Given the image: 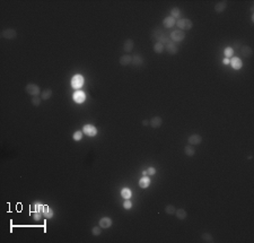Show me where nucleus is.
<instances>
[{
  "instance_id": "nucleus-1",
  "label": "nucleus",
  "mask_w": 254,
  "mask_h": 243,
  "mask_svg": "<svg viewBox=\"0 0 254 243\" xmlns=\"http://www.w3.org/2000/svg\"><path fill=\"white\" fill-rule=\"evenodd\" d=\"M176 26L180 29H182V31H189V29L193 27V23L188 18H180L176 22Z\"/></svg>"
},
{
  "instance_id": "nucleus-2",
  "label": "nucleus",
  "mask_w": 254,
  "mask_h": 243,
  "mask_svg": "<svg viewBox=\"0 0 254 243\" xmlns=\"http://www.w3.org/2000/svg\"><path fill=\"white\" fill-rule=\"evenodd\" d=\"M25 92L31 96H38L41 94V89L37 84H27L25 86Z\"/></svg>"
},
{
  "instance_id": "nucleus-3",
  "label": "nucleus",
  "mask_w": 254,
  "mask_h": 243,
  "mask_svg": "<svg viewBox=\"0 0 254 243\" xmlns=\"http://www.w3.org/2000/svg\"><path fill=\"white\" fill-rule=\"evenodd\" d=\"M84 83H85V79L81 75H75L71 79V87L75 89H80L83 87Z\"/></svg>"
},
{
  "instance_id": "nucleus-4",
  "label": "nucleus",
  "mask_w": 254,
  "mask_h": 243,
  "mask_svg": "<svg viewBox=\"0 0 254 243\" xmlns=\"http://www.w3.org/2000/svg\"><path fill=\"white\" fill-rule=\"evenodd\" d=\"M1 38L11 41V40H15L17 38V32L13 28H7V29H4L1 32Z\"/></svg>"
},
{
  "instance_id": "nucleus-5",
  "label": "nucleus",
  "mask_w": 254,
  "mask_h": 243,
  "mask_svg": "<svg viewBox=\"0 0 254 243\" xmlns=\"http://www.w3.org/2000/svg\"><path fill=\"white\" fill-rule=\"evenodd\" d=\"M185 38V33L181 29H175L171 33V40L174 42H182Z\"/></svg>"
},
{
  "instance_id": "nucleus-6",
  "label": "nucleus",
  "mask_w": 254,
  "mask_h": 243,
  "mask_svg": "<svg viewBox=\"0 0 254 243\" xmlns=\"http://www.w3.org/2000/svg\"><path fill=\"white\" fill-rule=\"evenodd\" d=\"M72 98H74V101L77 103V104H81V103H84L85 102V100H86V93H85L84 91H81V89H77V91L74 93Z\"/></svg>"
},
{
  "instance_id": "nucleus-7",
  "label": "nucleus",
  "mask_w": 254,
  "mask_h": 243,
  "mask_svg": "<svg viewBox=\"0 0 254 243\" xmlns=\"http://www.w3.org/2000/svg\"><path fill=\"white\" fill-rule=\"evenodd\" d=\"M83 132L88 137H95L97 135V129L93 125H85L83 127Z\"/></svg>"
},
{
  "instance_id": "nucleus-8",
  "label": "nucleus",
  "mask_w": 254,
  "mask_h": 243,
  "mask_svg": "<svg viewBox=\"0 0 254 243\" xmlns=\"http://www.w3.org/2000/svg\"><path fill=\"white\" fill-rule=\"evenodd\" d=\"M188 141H189L190 145H192V146L200 145L201 141H202V137L200 135H198V134H194V135H191L189 138H188Z\"/></svg>"
},
{
  "instance_id": "nucleus-9",
  "label": "nucleus",
  "mask_w": 254,
  "mask_h": 243,
  "mask_svg": "<svg viewBox=\"0 0 254 243\" xmlns=\"http://www.w3.org/2000/svg\"><path fill=\"white\" fill-rule=\"evenodd\" d=\"M131 63H132L134 67L139 68V67L143 66V63H145V59H143L142 56H140V54H136L134 57H132V61H131Z\"/></svg>"
},
{
  "instance_id": "nucleus-10",
  "label": "nucleus",
  "mask_w": 254,
  "mask_h": 243,
  "mask_svg": "<svg viewBox=\"0 0 254 243\" xmlns=\"http://www.w3.org/2000/svg\"><path fill=\"white\" fill-rule=\"evenodd\" d=\"M165 50H166L170 54H176V53L179 52V47L176 45V43L170 42L168 44L165 45Z\"/></svg>"
},
{
  "instance_id": "nucleus-11",
  "label": "nucleus",
  "mask_w": 254,
  "mask_h": 243,
  "mask_svg": "<svg viewBox=\"0 0 254 243\" xmlns=\"http://www.w3.org/2000/svg\"><path fill=\"white\" fill-rule=\"evenodd\" d=\"M149 125L154 128V129H157V128H159V127L163 125V119L161 117H154L149 121Z\"/></svg>"
},
{
  "instance_id": "nucleus-12",
  "label": "nucleus",
  "mask_w": 254,
  "mask_h": 243,
  "mask_svg": "<svg viewBox=\"0 0 254 243\" xmlns=\"http://www.w3.org/2000/svg\"><path fill=\"white\" fill-rule=\"evenodd\" d=\"M175 24H176V20L173 18L172 16L165 17L164 20H163V25H164V27H166V28H172Z\"/></svg>"
},
{
  "instance_id": "nucleus-13",
  "label": "nucleus",
  "mask_w": 254,
  "mask_h": 243,
  "mask_svg": "<svg viewBox=\"0 0 254 243\" xmlns=\"http://www.w3.org/2000/svg\"><path fill=\"white\" fill-rule=\"evenodd\" d=\"M229 62H231L233 69H235V70H240V68L243 67V62H242V60H240V58H233Z\"/></svg>"
},
{
  "instance_id": "nucleus-14",
  "label": "nucleus",
  "mask_w": 254,
  "mask_h": 243,
  "mask_svg": "<svg viewBox=\"0 0 254 243\" xmlns=\"http://www.w3.org/2000/svg\"><path fill=\"white\" fill-rule=\"evenodd\" d=\"M112 225V220L110 218V217H103V218H101L99 220V226H101L102 229H109V227H111Z\"/></svg>"
},
{
  "instance_id": "nucleus-15",
  "label": "nucleus",
  "mask_w": 254,
  "mask_h": 243,
  "mask_svg": "<svg viewBox=\"0 0 254 243\" xmlns=\"http://www.w3.org/2000/svg\"><path fill=\"white\" fill-rule=\"evenodd\" d=\"M133 47H134V42L131 40V38H128V40H125V42L123 43V51L129 53V52H131L133 50Z\"/></svg>"
},
{
  "instance_id": "nucleus-16",
  "label": "nucleus",
  "mask_w": 254,
  "mask_h": 243,
  "mask_svg": "<svg viewBox=\"0 0 254 243\" xmlns=\"http://www.w3.org/2000/svg\"><path fill=\"white\" fill-rule=\"evenodd\" d=\"M240 52H242V54H243L245 58H251L252 54H253V50H252V48L249 47V45H245V47L240 48Z\"/></svg>"
},
{
  "instance_id": "nucleus-17",
  "label": "nucleus",
  "mask_w": 254,
  "mask_h": 243,
  "mask_svg": "<svg viewBox=\"0 0 254 243\" xmlns=\"http://www.w3.org/2000/svg\"><path fill=\"white\" fill-rule=\"evenodd\" d=\"M131 61H132V57L129 56V54H124V56H122L119 59V62H120L121 66H128L131 63Z\"/></svg>"
},
{
  "instance_id": "nucleus-18",
  "label": "nucleus",
  "mask_w": 254,
  "mask_h": 243,
  "mask_svg": "<svg viewBox=\"0 0 254 243\" xmlns=\"http://www.w3.org/2000/svg\"><path fill=\"white\" fill-rule=\"evenodd\" d=\"M226 8H227L226 1H220V2H218L217 5L215 6V11L218 13V14H220V13H222V11H225Z\"/></svg>"
},
{
  "instance_id": "nucleus-19",
  "label": "nucleus",
  "mask_w": 254,
  "mask_h": 243,
  "mask_svg": "<svg viewBox=\"0 0 254 243\" xmlns=\"http://www.w3.org/2000/svg\"><path fill=\"white\" fill-rule=\"evenodd\" d=\"M201 240H202V242H206V243H213L215 242V238H213V236L211 235L210 233H202L201 234Z\"/></svg>"
},
{
  "instance_id": "nucleus-20",
  "label": "nucleus",
  "mask_w": 254,
  "mask_h": 243,
  "mask_svg": "<svg viewBox=\"0 0 254 243\" xmlns=\"http://www.w3.org/2000/svg\"><path fill=\"white\" fill-rule=\"evenodd\" d=\"M139 186H140V188H142V189L148 188L150 186V179L148 178V177H142V178L139 180Z\"/></svg>"
},
{
  "instance_id": "nucleus-21",
  "label": "nucleus",
  "mask_w": 254,
  "mask_h": 243,
  "mask_svg": "<svg viewBox=\"0 0 254 243\" xmlns=\"http://www.w3.org/2000/svg\"><path fill=\"white\" fill-rule=\"evenodd\" d=\"M184 153L186 156H189V157H192V156H194V154H195V148H194L192 145H188L184 147Z\"/></svg>"
},
{
  "instance_id": "nucleus-22",
  "label": "nucleus",
  "mask_w": 254,
  "mask_h": 243,
  "mask_svg": "<svg viewBox=\"0 0 254 243\" xmlns=\"http://www.w3.org/2000/svg\"><path fill=\"white\" fill-rule=\"evenodd\" d=\"M175 216L179 218L180 220H184L185 218H186V216H188V213L185 211V209H177V211H175Z\"/></svg>"
},
{
  "instance_id": "nucleus-23",
  "label": "nucleus",
  "mask_w": 254,
  "mask_h": 243,
  "mask_svg": "<svg viewBox=\"0 0 254 243\" xmlns=\"http://www.w3.org/2000/svg\"><path fill=\"white\" fill-rule=\"evenodd\" d=\"M52 94H53L52 89L46 88V89H44V91H43V92L41 93V98H42V100H49V98H51Z\"/></svg>"
},
{
  "instance_id": "nucleus-24",
  "label": "nucleus",
  "mask_w": 254,
  "mask_h": 243,
  "mask_svg": "<svg viewBox=\"0 0 254 243\" xmlns=\"http://www.w3.org/2000/svg\"><path fill=\"white\" fill-rule=\"evenodd\" d=\"M164 49H165V45L161 42H156L155 45H154V51L156 52V53H158V54L164 52Z\"/></svg>"
},
{
  "instance_id": "nucleus-25",
  "label": "nucleus",
  "mask_w": 254,
  "mask_h": 243,
  "mask_svg": "<svg viewBox=\"0 0 254 243\" xmlns=\"http://www.w3.org/2000/svg\"><path fill=\"white\" fill-rule=\"evenodd\" d=\"M121 196L123 197L124 199H130L131 196H132V192H131V190H130L129 188H123L121 190Z\"/></svg>"
},
{
  "instance_id": "nucleus-26",
  "label": "nucleus",
  "mask_w": 254,
  "mask_h": 243,
  "mask_svg": "<svg viewBox=\"0 0 254 243\" xmlns=\"http://www.w3.org/2000/svg\"><path fill=\"white\" fill-rule=\"evenodd\" d=\"M171 16L173 17L174 19L179 18L180 19V16H181V9L180 8H177V7H174L173 9L171 10Z\"/></svg>"
},
{
  "instance_id": "nucleus-27",
  "label": "nucleus",
  "mask_w": 254,
  "mask_h": 243,
  "mask_svg": "<svg viewBox=\"0 0 254 243\" xmlns=\"http://www.w3.org/2000/svg\"><path fill=\"white\" fill-rule=\"evenodd\" d=\"M175 211H176V209L173 205H167L166 207H165V213H166L167 215H174Z\"/></svg>"
},
{
  "instance_id": "nucleus-28",
  "label": "nucleus",
  "mask_w": 254,
  "mask_h": 243,
  "mask_svg": "<svg viewBox=\"0 0 254 243\" xmlns=\"http://www.w3.org/2000/svg\"><path fill=\"white\" fill-rule=\"evenodd\" d=\"M224 54H225V57H226L227 59H228V58H231V57L234 56V49L231 47L226 48V49L224 50Z\"/></svg>"
},
{
  "instance_id": "nucleus-29",
  "label": "nucleus",
  "mask_w": 254,
  "mask_h": 243,
  "mask_svg": "<svg viewBox=\"0 0 254 243\" xmlns=\"http://www.w3.org/2000/svg\"><path fill=\"white\" fill-rule=\"evenodd\" d=\"M41 101H42L41 97H38V96H33L32 100H31V103H32L34 106H40V105H41Z\"/></svg>"
},
{
  "instance_id": "nucleus-30",
  "label": "nucleus",
  "mask_w": 254,
  "mask_h": 243,
  "mask_svg": "<svg viewBox=\"0 0 254 243\" xmlns=\"http://www.w3.org/2000/svg\"><path fill=\"white\" fill-rule=\"evenodd\" d=\"M81 138H83V132H81V131H76V132H74L72 139H74L75 141L81 140Z\"/></svg>"
},
{
  "instance_id": "nucleus-31",
  "label": "nucleus",
  "mask_w": 254,
  "mask_h": 243,
  "mask_svg": "<svg viewBox=\"0 0 254 243\" xmlns=\"http://www.w3.org/2000/svg\"><path fill=\"white\" fill-rule=\"evenodd\" d=\"M101 233H102L101 226H95V227H93L92 234L94 235V236H98V235H101Z\"/></svg>"
},
{
  "instance_id": "nucleus-32",
  "label": "nucleus",
  "mask_w": 254,
  "mask_h": 243,
  "mask_svg": "<svg viewBox=\"0 0 254 243\" xmlns=\"http://www.w3.org/2000/svg\"><path fill=\"white\" fill-rule=\"evenodd\" d=\"M43 215L45 216V218H47V220H49V218H52V217H53V215H54V213H53V209L49 207V208L46 209V211L44 213V214H43Z\"/></svg>"
},
{
  "instance_id": "nucleus-33",
  "label": "nucleus",
  "mask_w": 254,
  "mask_h": 243,
  "mask_svg": "<svg viewBox=\"0 0 254 243\" xmlns=\"http://www.w3.org/2000/svg\"><path fill=\"white\" fill-rule=\"evenodd\" d=\"M34 208H35V211H40V213H44V208H45V205H42V204H35V206H34Z\"/></svg>"
},
{
  "instance_id": "nucleus-34",
  "label": "nucleus",
  "mask_w": 254,
  "mask_h": 243,
  "mask_svg": "<svg viewBox=\"0 0 254 243\" xmlns=\"http://www.w3.org/2000/svg\"><path fill=\"white\" fill-rule=\"evenodd\" d=\"M131 207H132V202L130 201V199H125V201L123 202V208L129 211V209H131Z\"/></svg>"
},
{
  "instance_id": "nucleus-35",
  "label": "nucleus",
  "mask_w": 254,
  "mask_h": 243,
  "mask_svg": "<svg viewBox=\"0 0 254 243\" xmlns=\"http://www.w3.org/2000/svg\"><path fill=\"white\" fill-rule=\"evenodd\" d=\"M42 218V213L40 211H34L33 213V220H40Z\"/></svg>"
},
{
  "instance_id": "nucleus-36",
  "label": "nucleus",
  "mask_w": 254,
  "mask_h": 243,
  "mask_svg": "<svg viewBox=\"0 0 254 243\" xmlns=\"http://www.w3.org/2000/svg\"><path fill=\"white\" fill-rule=\"evenodd\" d=\"M147 173L148 175H155L156 174V170H155V168H148Z\"/></svg>"
},
{
  "instance_id": "nucleus-37",
  "label": "nucleus",
  "mask_w": 254,
  "mask_h": 243,
  "mask_svg": "<svg viewBox=\"0 0 254 243\" xmlns=\"http://www.w3.org/2000/svg\"><path fill=\"white\" fill-rule=\"evenodd\" d=\"M222 63H224V65H228V63H229V60H228V59H224V61H222Z\"/></svg>"
},
{
  "instance_id": "nucleus-38",
  "label": "nucleus",
  "mask_w": 254,
  "mask_h": 243,
  "mask_svg": "<svg viewBox=\"0 0 254 243\" xmlns=\"http://www.w3.org/2000/svg\"><path fill=\"white\" fill-rule=\"evenodd\" d=\"M142 125H143V126H148V125H149V121H147V120H143Z\"/></svg>"
},
{
  "instance_id": "nucleus-39",
  "label": "nucleus",
  "mask_w": 254,
  "mask_h": 243,
  "mask_svg": "<svg viewBox=\"0 0 254 243\" xmlns=\"http://www.w3.org/2000/svg\"><path fill=\"white\" fill-rule=\"evenodd\" d=\"M142 175H143V177H148V173H147V171H143V172H142Z\"/></svg>"
}]
</instances>
